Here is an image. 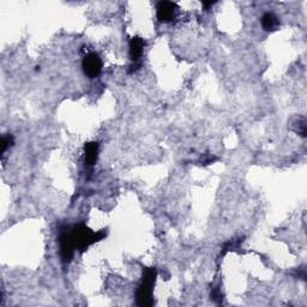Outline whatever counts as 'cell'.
Returning a JSON list of instances; mask_svg holds the SVG:
<instances>
[{"label": "cell", "mask_w": 307, "mask_h": 307, "mask_svg": "<svg viewBox=\"0 0 307 307\" xmlns=\"http://www.w3.org/2000/svg\"><path fill=\"white\" fill-rule=\"evenodd\" d=\"M178 6L171 2H160L156 6V15L160 22L168 23L175 18Z\"/></svg>", "instance_id": "obj_5"}, {"label": "cell", "mask_w": 307, "mask_h": 307, "mask_svg": "<svg viewBox=\"0 0 307 307\" xmlns=\"http://www.w3.org/2000/svg\"><path fill=\"white\" fill-rule=\"evenodd\" d=\"M294 131L298 132L301 137L306 136V119L301 116V118H298L294 122Z\"/></svg>", "instance_id": "obj_9"}, {"label": "cell", "mask_w": 307, "mask_h": 307, "mask_svg": "<svg viewBox=\"0 0 307 307\" xmlns=\"http://www.w3.org/2000/svg\"><path fill=\"white\" fill-rule=\"evenodd\" d=\"M260 23H262L263 29L266 30V32H273V30L279 28L280 19L272 12H265L260 18Z\"/></svg>", "instance_id": "obj_8"}, {"label": "cell", "mask_w": 307, "mask_h": 307, "mask_svg": "<svg viewBox=\"0 0 307 307\" xmlns=\"http://www.w3.org/2000/svg\"><path fill=\"white\" fill-rule=\"evenodd\" d=\"M211 299L215 300L216 302L221 303L222 302V294H221V289L219 288H213L212 292H211Z\"/></svg>", "instance_id": "obj_11"}, {"label": "cell", "mask_w": 307, "mask_h": 307, "mask_svg": "<svg viewBox=\"0 0 307 307\" xmlns=\"http://www.w3.org/2000/svg\"><path fill=\"white\" fill-rule=\"evenodd\" d=\"M145 41L142 38H132L130 41V58H131L133 64L141 65V56L144 51Z\"/></svg>", "instance_id": "obj_6"}, {"label": "cell", "mask_w": 307, "mask_h": 307, "mask_svg": "<svg viewBox=\"0 0 307 307\" xmlns=\"http://www.w3.org/2000/svg\"><path fill=\"white\" fill-rule=\"evenodd\" d=\"M82 68L89 78H95L102 71V60L96 53H88L82 60Z\"/></svg>", "instance_id": "obj_4"}, {"label": "cell", "mask_w": 307, "mask_h": 307, "mask_svg": "<svg viewBox=\"0 0 307 307\" xmlns=\"http://www.w3.org/2000/svg\"><path fill=\"white\" fill-rule=\"evenodd\" d=\"M59 246H60V257L63 263H70L75 255V242L71 235L70 228H65L60 232L59 235Z\"/></svg>", "instance_id": "obj_3"}, {"label": "cell", "mask_w": 307, "mask_h": 307, "mask_svg": "<svg viewBox=\"0 0 307 307\" xmlns=\"http://www.w3.org/2000/svg\"><path fill=\"white\" fill-rule=\"evenodd\" d=\"M213 4H215V2H208V3L204 2V3H203V6H204V8H205L206 10H208L209 8H211V6H212Z\"/></svg>", "instance_id": "obj_12"}, {"label": "cell", "mask_w": 307, "mask_h": 307, "mask_svg": "<svg viewBox=\"0 0 307 307\" xmlns=\"http://www.w3.org/2000/svg\"><path fill=\"white\" fill-rule=\"evenodd\" d=\"M156 278H158V270L155 268H146L143 271L142 281L137 289V303L138 306H151L154 305L152 289L155 286Z\"/></svg>", "instance_id": "obj_2"}, {"label": "cell", "mask_w": 307, "mask_h": 307, "mask_svg": "<svg viewBox=\"0 0 307 307\" xmlns=\"http://www.w3.org/2000/svg\"><path fill=\"white\" fill-rule=\"evenodd\" d=\"M100 145L96 142L86 143L84 146V161L86 167H93L98 161Z\"/></svg>", "instance_id": "obj_7"}, {"label": "cell", "mask_w": 307, "mask_h": 307, "mask_svg": "<svg viewBox=\"0 0 307 307\" xmlns=\"http://www.w3.org/2000/svg\"><path fill=\"white\" fill-rule=\"evenodd\" d=\"M70 230H71V235L73 238V242H75L76 249L79 250L81 252L85 251L89 246L100 241V240H102L107 235L105 230L94 232V230L88 228V227L83 225V223L73 226L72 228H70Z\"/></svg>", "instance_id": "obj_1"}, {"label": "cell", "mask_w": 307, "mask_h": 307, "mask_svg": "<svg viewBox=\"0 0 307 307\" xmlns=\"http://www.w3.org/2000/svg\"><path fill=\"white\" fill-rule=\"evenodd\" d=\"M13 143H15V139H13L12 135H5L3 137L2 139V154L4 155L6 152V150H8L10 146L13 145Z\"/></svg>", "instance_id": "obj_10"}]
</instances>
